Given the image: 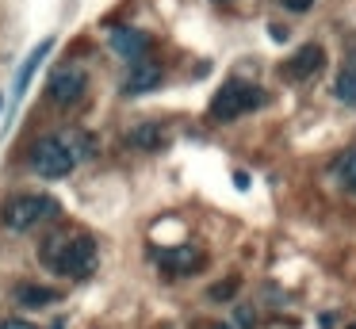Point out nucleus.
Returning <instances> with one entry per match:
<instances>
[{
  "label": "nucleus",
  "instance_id": "obj_10",
  "mask_svg": "<svg viewBox=\"0 0 356 329\" xmlns=\"http://www.w3.org/2000/svg\"><path fill=\"white\" fill-rule=\"evenodd\" d=\"M157 264L169 268V272H192V268L203 264V252L192 249V245H180V249H165L157 252Z\"/></svg>",
  "mask_w": 356,
  "mask_h": 329
},
{
  "label": "nucleus",
  "instance_id": "obj_14",
  "mask_svg": "<svg viewBox=\"0 0 356 329\" xmlns=\"http://www.w3.org/2000/svg\"><path fill=\"white\" fill-rule=\"evenodd\" d=\"M333 176H337V180H341V184H345V188L356 195V150H348L345 157H341L337 165H333Z\"/></svg>",
  "mask_w": 356,
  "mask_h": 329
},
{
  "label": "nucleus",
  "instance_id": "obj_1",
  "mask_svg": "<svg viewBox=\"0 0 356 329\" xmlns=\"http://www.w3.org/2000/svg\"><path fill=\"white\" fill-rule=\"evenodd\" d=\"M92 150V142H88L85 134H77V130H65V134H54V138H42L39 145H35L31 153V165L39 168L42 176H65L77 168V161L85 157V153Z\"/></svg>",
  "mask_w": 356,
  "mask_h": 329
},
{
  "label": "nucleus",
  "instance_id": "obj_8",
  "mask_svg": "<svg viewBox=\"0 0 356 329\" xmlns=\"http://www.w3.org/2000/svg\"><path fill=\"white\" fill-rule=\"evenodd\" d=\"M322 65H325V50H322V46H314V42H307V46H299V54H295L280 73L291 77V81H310Z\"/></svg>",
  "mask_w": 356,
  "mask_h": 329
},
{
  "label": "nucleus",
  "instance_id": "obj_16",
  "mask_svg": "<svg viewBox=\"0 0 356 329\" xmlns=\"http://www.w3.org/2000/svg\"><path fill=\"white\" fill-rule=\"evenodd\" d=\"M0 329H35L31 321H24V318H4L0 321Z\"/></svg>",
  "mask_w": 356,
  "mask_h": 329
},
{
  "label": "nucleus",
  "instance_id": "obj_18",
  "mask_svg": "<svg viewBox=\"0 0 356 329\" xmlns=\"http://www.w3.org/2000/svg\"><path fill=\"white\" fill-rule=\"evenodd\" d=\"M215 329H230V326H215Z\"/></svg>",
  "mask_w": 356,
  "mask_h": 329
},
{
  "label": "nucleus",
  "instance_id": "obj_7",
  "mask_svg": "<svg viewBox=\"0 0 356 329\" xmlns=\"http://www.w3.org/2000/svg\"><path fill=\"white\" fill-rule=\"evenodd\" d=\"M161 77H165L161 61L142 58V61H134L131 73L123 77V92H127V96H142V92H154L157 84H161Z\"/></svg>",
  "mask_w": 356,
  "mask_h": 329
},
{
  "label": "nucleus",
  "instance_id": "obj_17",
  "mask_svg": "<svg viewBox=\"0 0 356 329\" xmlns=\"http://www.w3.org/2000/svg\"><path fill=\"white\" fill-rule=\"evenodd\" d=\"M310 4H314V0H284V8H291V12H307Z\"/></svg>",
  "mask_w": 356,
  "mask_h": 329
},
{
  "label": "nucleus",
  "instance_id": "obj_11",
  "mask_svg": "<svg viewBox=\"0 0 356 329\" xmlns=\"http://www.w3.org/2000/svg\"><path fill=\"white\" fill-rule=\"evenodd\" d=\"M16 303L39 310V306H47V303H58V291L54 287H39V283H19V287H16Z\"/></svg>",
  "mask_w": 356,
  "mask_h": 329
},
{
  "label": "nucleus",
  "instance_id": "obj_6",
  "mask_svg": "<svg viewBox=\"0 0 356 329\" xmlns=\"http://www.w3.org/2000/svg\"><path fill=\"white\" fill-rule=\"evenodd\" d=\"M149 46H154V38L138 27H115L111 31V50H115L119 58H127L131 65L142 58H149Z\"/></svg>",
  "mask_w": 356,
  "mask_h": 329
},
{
  "label": "nucleus",
  "instance_id": "obj_13",
  "mask_svg": "<svg viewBox=\"0 0 356 329\" xmlns=\"http://www.w3.org/2000/svg\"><path fill=\"white\" fill-rule=\"evenodd\" d=\"M337 99L356 104V58H348L345 69H341V77H337Z\"/></svg>",
  "mask_w": 356,
  "mask_h": 329
},
{
  "label": "nucleus",
  "instance_id": "obj_4",
  "mask_svg": "<svg viewBox=\"0 0 356 329\" xmlns=\"http://www.w3.org/2000/svg\"><path fill=\"white\" fill-rule=\"evenodd\" d=\"M58 214V203L50 195H16V199H8L4 203V226L8 230H16V234H24V230H31V226H39V222H47V218H54Z\"/></svg>",
  "mask_w": 356,
  "mask_h": 329
},
{
  "label": "nucleus",
  "instance_id": "obj_15",
  "mask_svg": "<svg viewBox=\"0 0 356 329\" xmlns=\"http://www.w3.org/2000/svg\"><path fill=\"white\" fill-rule=\"evenodd\" d=\"M234 291H238V280H226V283H215V287H211V298H230Z\"/></svg>",
  "mask_w": 356,
  "mask_h": 329
},
{
  "label": "nucleus",
  "instance_id": "obj_12",
  "mask_svg": "<svg viewBox=\"0 0 356 329\" xmlns=\"http://www.w3.org/2000/svg\"><path fill=\"white\" fill-rule=\"evenodd\" d=\"M131 145H138V150H161L165 145V130L157 127V122H142V127L131 130V138H127Z\"/></svg>",
  "mask_w": 356,
  "mask_h": 329
},
{
  "label": "nucleus",
  "instance_id": "obj_2",
  "mask_svg": "<svg viewBox=\"0 0 356 329\" xmlns=\"http://www.w3.org/2000/svg\"><path fill=\"white\" fill-rule=\"evenodd\" d=\"M264 104V92L257 88V84H249V81H226L222 88L215 92V99H211V119L215 122H234L238 115H245V111H253V107H261Z\"/></svg>",
  "mask_w": 356,
  "mask_h": 329
},
{
  "label": "nucleus",
  "instance_id": "obj_9",
  "mask_svg": "<svg viewBox=\"0 0 356 329\" xmlns=\"http://www.w3.org/2000/svg\"><path fill=\"white\" fill-rule=\"evenodd\" d=\"M50 50H54V38H42V42L35 46L31 54H27V61H24V65H19V73H16V84H12V99H16V104L24 99L27 84H31V77L39 73V65L47 61V54H50Z\"/></svg>",
  "mask_w": 356,
  "mask_h": 329
},
{
  "label": "nucleus",
  "instance_id": "obj_3",
  "mask_svg": "<svg viewBox=\"0 0 356 329\" xmlns=\"http://www.w3.org/2000/svg\"><path fill=\"white\" fill-rule=\"evenodd\" d=\"M58 249H50V264L62 275H73V280H85L96 268V241L88 234L77 237H54Z\"/></svg>",
  "mask_w": 356,
  "mask_h": 329
},
{
  "label": "nucleus",
  "instance_id": "obj_5",
  "mask_svg": "<svg viewBox=\"0 0 356 329\" xmlns=\"http://www.w3.org/2000/svg\"><path fill=\"white\" fill-rule=\"evenodd\" d=\"M85 84H88V77H85L81 65H62V69H54L47 92H50V99H54L58 107H73L81 96H85Z\"/></svg>",
  "mask_w": 356,
  "mask_h": 329
},
{
  "label": "nucleus",
  "instance_id": "obj_19",
  "mask_svg": "<svg viewBox=\"0 0 356 329\" xmlns=\"http://www.w3.org/2000/svg\"><path fill=\"white\" fill-rule=\"evenodd\" d=\"M348 329H356V321H353V326H348Z\"/></svg>",
  "mask_w": 356,
  "mask_h": 329
}]
</instances>
